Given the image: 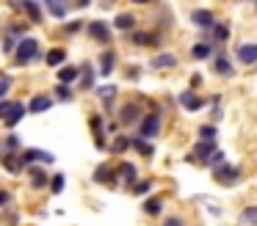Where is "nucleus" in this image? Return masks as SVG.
Returning <instances> with one entry per match:
<instances>
[{"label": "nucleus", "mask_w": 257, "mask_h": 226, "mask_svg": "<svg viewBox=\"0 0 257 226\" xmlns=\"http://www.w3.org/2000/svg\"><path fill=\"white\" fill-rule=\"evenodd\" d=\"M218 17L213 9H191V25L199 28L202 33H210L213 28H216Z\"/></svg>", "instance_id": "obj_13"}, {"label": "nucleus", "mask_w": 257, "mask_h": 226, "mask_svg": "<svg viewBox=\"0 0 257 226\" xmlns=\"http://www.w3.org/2000/svg\"><path fill=\"white\" fill-rule=\"evenodd\" d=\"M127 149H133L130 146V135H116V138H111V154H124Z\"/></svg>", "instance_id": "obj_36"}, {"label": "nucleus", "mask_w": 257, "mask_h": 226, "mask_svg": "<svg viewBox=\"0 0 257 226\" xmlns=\"http://www.w3.org/2000/svg\"><path fill=\"white\" fill-rule=\"evenodd\" d=\"M116 64H119V53L113 47H105L100 53V75L102 77L113 75V72H116Z\"/></svg>", "instance_id": "obj_23"}, {"label": "nucleus", "mask_w": 257, "mask_h": 226, "mask_svg": "<svg viewBox=\"0 0 257 226\" xmlns=\"http://www.w3.org/2000/svg\"><path fill=\"white\" fill-rule=\"evenodd\" d=\"M23 138L17 135V132H6L3 135V141H0V157H6V154H20L23 152Z\"/></svg>", "instance_id": "obj_24"}, {"label": "nucleus", "mask_w": 257, "mask_h": 226, "mask_svg": "<svg viewBox=\"0 0 257 226\" xmlns=\"http://www.w3.org/2000/svg\"><path fill=\"white\" fill-rule=\"evenodd\" d=\"M240 179H243V168L232 163H224L213 171V182L221 187H235V185H240Z\"/></svg>", "instance_id": "obj_5"}, {"label": "nucleus", "mask_w": 257, "mask_h": 226, "mask_svg": "<svg viewBox=\"0 0 257 226\" xmlns=\"http://www.w3.org/2000/svg\"><path fill=\"white\" fill-rule=\"evenodd\" d=\"M91 182L94 185H105V187H119L122 182H119V176H116V165H111V163H100L94 171H91Z\"/></svg>", "instance_id": "obj_10"}, {"label": "nucleus", "mask_w": 257, "mask_h": 226, "mask_svg": "<svg viewBox=\"0 0 257 226\" xmlns=\"http://www.w3.org/2000/svg\"><path fill=\"white\" fill-rule=\"evenodd\" d=\"M53 97H56V102H72V99H75V88L72 86H61V83H58V86L53 88Z\"/></svg>", "instance_id": "obj_37"}, {"label": "nucleus", "mask_w": 257, "mask_h": 226, "mask_svg": "<svg viewBox=\"0 0 257 226\" xmlns=\"http://www.w3.org/2000/svg\"><path fill=\"white\" fill-rule=\"evenodd\" d=\"M163 132V105L161 102H152L150 110H147L144 121L139 124V130H136V135H141L144 141H152L155 143V138Z\"/></svg>", "instance_id": "obj_3"}, {"label": "nucleus", "mask_w": 257, "mask_h": 226, "mask_svg": "<svg viewBox=\"0 0 257 226\" xmlns=\"http://www.w3.org/2000/svg\"><path fill=\"white\" fill-rule=\"evenodd\" d=\"M229 36H232V25H229L227 20H218L216 28H213L210 33H205V42H213L216 47H224V44L229 42Z\"/></svg>", "instance_id": "obj_20"}, {"label": "nucleus", "mask_w": 257, "mask_h": 226, "mask_svg": "<svg viewBox=\"0 0 257 226\" xmlns=\"http://www.w3.org/2000/svg\"><path fill=\"white\" fill-rule=\"evenodd\" d=\"M213 75L224 77V80H232V77L238 75V69H235V64L229 61V55H227V50H224V47L216 50V58H213Z\"/></svg>", "instance_id": "obj_9"}, {"label": "nucleus", "mask_w": 257, "mask_h": 226, "mask_svg": "<svg viewBox=\"0 0 257 226\" xmlns=\"http://www.w3.org/2000/svg\"><path fill=\"white\" fill-rule=\"evenodd\" d=\"M89 6H91L89 0H80V3H75V6H72V9H89Z\"/></svg>", "instance_id": "obj_51"}, {"label": "nucleus", "mask_w": 257, "mask_h": 226, "mask_svg": "<svg viewBox=\"0 0 257 226\" xmlns=\"http://www.w3.org/2000/svg\"><path fill=\"white\" fill-rule=\"evenodd\" d=\"M12 9H17L20 14H25L34 25H42V20H45V6L42 3H34V0H23V3H9Z\"/></svg>", "instance_id": "obj_16"}, {"label": "nucleus", "mask_w": 257, "mask_h": 226, "mask_svg": "<svg viewBox=\"0 0 257 226\" xmlns=\"http://www.w3.org/2000/svg\"><path fill=\"white\" fill-rule=\"evenodd\" d=\"M89 127L94 130V138L97 135H108V121H105V116H102V113H91L89 116Z\"/></svg>", "instance_id": "obj_35"}, {"label": "nucleus", "mask_w": 257, "mask_h": 226, "mask_svg": "<svg viewBox=\"0 0 257 226\" xmlns=\"http://www.w3.org/2000/svg\"><path fill=\"white\" fill-rule=\"evenodd\" d=\"M23 39H28V22H25V20H9V22H3L0 47H3V53H6L9 58L17 53V47L23 44Z\"/></svg>", "instance_id": "obj_1"}, {"label": "nucleus", "mask_w": 257, "mask_h": 226, "mask_svg": "<svg viewBox=\"0 0 257 226\" xmlns=\"http://www.w3.org/2000/svg\"><path fill=\"white\" fill-rule=\"evenodd\" d=\"M254 11H257V3H254Z\"/></svg>", "instance_id": "obj_52"}, {"label": "nucleus", "mask_w": 257, "mask_h": 226, "mask_svg": "<svg viewBox=\"0 0 257 226\" xmlns=\"http://www.w3.org/2000/svg\"><path fill=\"white\" fill-rule=\"evenodd\" d=\"M64 185H67V174H53L50 193H53V196H61V193H64Z\"/></svg>", "instance_id": "obj_41"}, {"label": "nucleus", "mask_w": 257, "mask_h": 226, "mask_svg": "<svg viewBox=\"0 0 257 226\" xmlns=\"http://www.w3.org/2000/svg\"><path fill=\"white\" fill-rule=\"evenodd\" d=\"M80 72H83V75H80L78 91H97L94 83H97V75H100V69H94L89 61H83V64H80Z\"/></svg>", "instance_id": "obj_21"}, {"label": "nucleus", "mask_w": 257, "mask_h": 226, "mask_svg": "<svg viewBox=\"0 0 257 226\" xmlns=\"http://www.w3.org/2000/svg\"><path fill=\"white\" fill-rule=\"evenodd\" d=\"M207 212H210L213 218H218V215H224V207H218V204H207Z\"/></svg>", "instance_id": "obj_47"}, {"label": "nucleus", "mask_w": 257, "mask_h": 226, "mask_svg": "<svg viewBox=\"0 0 257 226\" xmlns=\"http://www.w3.org/2000/svg\"><path fill=\"white\" fill-rule=\"evenodd\" d=\"M86 36H89L94 44H111L113 25H108L105 20H89L86 22Z\"/></svg>", "instance_id": "obj_7"}, {"label": "nucleus", "mask_w": 257, "mask_h": 226, "mask_svg": "<svg viewBox=\"0 0 257 226\" xmlns=\"http://www.w3.org/2000/svg\"><path fill=\"white\" fill-rule=\"evenodd\" d=\"M207 102H210V99L202 97V94L194 91V88H183V91L177 94V105L185 110V113H199V110H205Z\"/></svg>", "instance_id": "obj_6"}, {"label": "nucleus", "mask_w": 257, "mask_h": 226, "mask_svg": "<svg viewBox=\"0 0 257 226\" xmlns=\"http://www.w3.org/2000/svg\"><path fill=\"white\" fill-rule=\"evenodd\" d=\"M218 138V127L213 121H205V124L196 127V141H205V143H216Z\"/></svg>", "instance_id": "obj_31"}, {"label": "nucleus", "mask_w": 257, "mask_h": 226, "mask_svg": "<svg viewBox=\"0 0 257 226\" xmlns=\"http://www.w3.org/2000/svg\"><path fill=\"white\" fill-rule=\"evenodd\" d=\"M196 86H202V75H196V72H194V75H191V88L196 91Z\"/></svg>", "instance_id": "obj_49"}, {"label": "nucleus", "mask_w": 257, "mask_h": 226, "mask_svg": "<svg viewBox=\"0 0 257 226\" xmlns=\"http://www.w3.org/2000/svg\"><path fill=\"white\" fill-rule=\"evenodd\" d=\"M218 119H224V108H221V105H210V121L216 124Z\"/></svg>", "instance_id": "obj_46"}, {"label": "nucleus", "mask_w": 257, "mask_h": 226, "mask_svg": "<svg viewBox=\"0 0 257 226\" xmlns=\"http://www.w3.org/2000/svg\"><path fill=\"white\" fill-rule=\"evenodd\" d=\"M0 163H3V168L9 171L12 176H23V163H20V154H6V157H0Z\"/></svg>", "instance_id": "obj_34"}, {"label": "nucleus", "mask_w": 257, "mask_h": 226, "mask_svg": "<svg viewBox=\"0 0 257 226\" xmlns=\"http://www.w3.org/2000/svg\"><path fill=\"white\" fill-rule=\"evenodd\" d=\"M139 77H141L139 69H130V72H127V80H139Z\"/></svg>", "instance_id": "obj_50"}, {"label": "nucleus", "mask_w": 257, "mask_h": 226, "mask_svg": "<svg viewBox=\"0 0 257 226\" xmlns=\"http://www.w3.org/2000/svg\"><path fill=\"white\" fill-rule=\"evenodd\" d=\"M127 42L133 44V47H141V50H147V47H161L163 44V33H158L155 28L152 31H133L127 36Z\"/></svg>", "instance_id": "obj_12"}, {"label": "nucleus", "mask_w": 257, "mask_h": 226, "mask_svg": "<svg viewBox=\"0 0 257 226\" xmlns=\"http://www.w3.org/2000/svg\"><path fill=\"white\" fill-rule=\"evenodd\" d=\"M45 11L50 17H56V20H67L69 11H72V6H69V3H58V0H45Z\"/></svg>", "instance_id": "obj_30"}, {"label": "nucleus", "mask_w": 257, "mask_h": 226, "mask_svg": "<svg viewBox=\"0 0 257 226\" xmlns=\"http://www.w3.org/2000/svg\"><path fill=\"white\" fill-rule=\"evenodd\" d=\"M25 116H28V102H23V99H14L12 108L6 110V116H0V119H3V127H6L9 132H12L14 127H17L20 121L25 119Z\"/></svg>", "instance_id": "obj_14"}, {"label": "nucleus", "mask_w": 257, "mask_h": 226, "mask_svg": "<svg viewBox=\"0 0 257 226\" xmlns=\"http://www.w3.org/2000/svg\"><path fill=\"white\" fill-rule=\"evenodd\" d=\"M235 61L240 66H257V42H240L235 47Z\"/></svg>", "instance_id": "obj_19"}, {"label": "nucleus", "mask_w": 257, "mask_h": 226, "mask_svg": "<svg viewBox=\"0 0 257 226\" xmlns=\"http://www.w3.org/2000/svg\"><path fill=\"white\" fill-rule=\"evenodd\" d=\"M238 226H257V204H246L238 212Z\"/></svg>", "instance_id": "obj_33"}, {"label": "nucleus", "mask_w": 257, "mask_h": 226, "mask_svg": "<svg viewBox=\"0 0 257 226\" xmlns=\"http://www.w3.org/2000/svg\"><path fill=\"white\" fill-rule=\"evenodd\" d=\"M45 58H47V53H42L39 39L28 36V39H23V44L17 47V53L12 55V66L14 69H25V66H31L34 61H45Z\"/></svg>", "instance_id": "obj_2"}, {"label": "nucleus", "mask_w": 257, "mask_h": 226, "mask_svg": "<svg viewBox=\"0 0 257 226\" xmlns=\"http://www.w3.org/2000/svg\"><path fill=\"white\" fill-rule=\"evenodd\" d=\"M80 75H83V72H80V64L78 66L67 64V66H61V69L56 72V77H58V83H61V86H78Z\"/></svg>", "instance_id": "obj_26"}, {"label": "nucleus", "mask_w": 257, "mask_h": 226, "mask_svg": "<svg viewBox=\"0 0 257 226\" xmlns=\"http://www.w3.org/2000/svg\"><path fill=\"white\" fill-rule=\"evenodd\" d=\"M216 44L213 42H205V39H199V42L191 44V58L194 61H205V58H216Z\"/></svg>", "instance_id": "obj_25"}, {"label": "nucleus", "mask_w": 257, "mask_h": 226, "mask_svg": "<svg viewBox=\"0 0 257 226\" xmlns=\"http://www.w3.org/2000/svg\"><path fill=\"white\" fill-rule=\"evenodd\" d=\"M12 88H14V75L6 69L3 75H0V97L9 99V91H12Z\"/></svg>", "instance_id": "obj_39"}, {"label": "nucleus", "mask_w": 257, "mask_h": 226, "mask_svg": "<svg viewBox=\"0 0 257 226\" xmlns=\"http://www.w3.org/2000/svg\"><path fill=\"white\" fill-rule=\"evenodd\" d=\"M25 179H28V187L31 190H50V182H53V174H47L45 165H34V168L25 171Z\"/></svg>", "instance_id": "obj_15"}, {"label": "nucleus", "mask_w": 257, "mask_h": 226, "mask_svg": "<svg viewBox=\"0 0 257 226\" xmlns=\"http://www.w3.org/2000/svg\"><path fill=\"white\" fill-rule=\"evenodd\" d=\"M56 105V97H53V91H39L34 94V97L28 99V113H47V110Z\"/></svg>", "instance_id": "obj_17"}, {"label": "nucleus", "mask_w": 257, "mask_h": 226, "mask_svg": "<svg viewBox=\"0 0 257 226\" xmlns=\"http://www.w3.org/2000/svg\"><path fill=\"white\" fill-rule=\"evenodd\" d=\"M45 66H53L56 72L61 69V66H67V50H64V47H53V50H47Z\"/></svg>", "instance_id": "obj_29"}, {"label": "nucleus", "mask_w": 257, "mask_h": 226, "mask_svg": "<svg viewBox=\"0 0 257 226\" xmlns=\"http://www.w3.org/2000/svg\"><path fill=\"white\" fill-rule=\"evenodd\" d=\"M141 209H144V215H150V218H158V215L163 212V198L161 196H147L144 204H141Z\"/></svg>", "instance_id": "obj_32"}, {"label": "nucleus", "mask_w": 257, "mask_h": 226, "mask_svg": "<svg viewBox=\"0 0 257 226\" xmlns=\"http://www.w3.org/2000/svg\"><path fill=\"white\" fill-rule=\"evenodd\" d=\"M224 163H227V152H224V149H218V152H216V154H213V157H210V160H207V165H205V168H210V171H216V168H218V165H224Z\"/></svg>", "instance_id": "obj_42"}, {"label": "nucleus", "mask_w": 257, "mask_h": 226, "mask_svg": "<svg viewBox=\"0 0 257 226\" xmlns=\"http://www.w3.org/2000/svg\"><path fill=\"white\" fill-rule=\"evenodd\" d=\"M6 226H20V215H14V212H6Z\"/></svg>", "instance_id": "obj_48"}, {"label": "nucleus", "mask_w": 257, "mask_h": 226, "mask_svg": "<svg viewBox=\"0 0 257 226\" xmlns=\"http://www.w3.org/2000/svg\"><path fill=\"white\" fill-rule=\"evenodd\" d=\"M177 66H180L177 53H158V55H152V61H150L152 72H172V69H177Z\"/></svg>", "instance_id": "obj_18"}, {"label": "nucleus", "mask_w": 257, "mask_h": 226, "mask_svg": "<svg viewBox=\"0 0 257 226\" xmlns=\"http://www.w3.org/2000/svg\"><path fill=\"white\" fill-rule=\"evenodd\" d=\"M152 22H155V31L158 33H166L169 28L174 25V17H172V11H169L166 6H161V9L155 11V17H152Z\"/></svg>", "instance_id": "obj_28"}, {"label": "nucleus", "mask_w": 257, "mask_h": 226, "mask_svg": "<svg viewBox=\"0 0 257 226\" xmlns=\"http://www.w3.org/2000/svg\"><path fill=\"white\" fill-rule=\"evenodd\" d=\"M130 146H133L144 160H152V157H155V143H152V141H144V138L136 135V132H130Z\"/></svg>", "instance_id": "obj_27"}, {"label": "nucleus", "mask_w": 257, "mask_h": 226, "mask_svg": "<svg viewBox=\"0 0 257 226\" xmlns=\"http://www.w3.org/2000/svg\"><path fill=\"white\" fill-rule=\"evenodd\" d=\"M116 176H119V182H122V185L127 187V190H133V187L141 182V171H139V165L130 163V160H119V163H116Z\"/></svg>", "instance_id": "obj_8"}, {"label": "nucleus", "mask_w": 257, "mask_h": 226, "mask_svg": "<svg viewBox=\"0 0 257 226\" xmlns=\"http://www.w3.org/2000/svg\"><path fill=\"white\" fill-rule=\"evenodd\" d=\"M12 204H14V193L9 190V187H3V190H0V212L6 215L9 209H12Z\"/></svg>", "instance_id": "obj_40"}, {"label": "nucleus", "mask_w": 257, "mask_h": 226, "mask_svg": "<svg viewBox=\"0 0 257 226\" xmlns=\"http://www.w3.org/2000/svg\"><path fill=\"white\" fill-rule=\"evenodd\" d=\"M111 25H113V31H122V33H127V36L133 31H139V28H136V25H139V20H136L133 11H119V14L113 17Z\"/></svg>", "instance_id": "obj_22"}, {"label": "nucleus", "mask_w": 257, "mask_h": 226, "mask_svg": "<svg viewBox=\"0 0 257 226\" xmlns=\"http://www.w3.org/2000/svg\"><path fill=\"white\" fill-rule=\"evenodd\" d=\"M152 187H155V179H141V182H139V185H136L130 193H133V196H147V193H150Z\"/></svg>", "instance_id": "obj_43"}, {"label": "nucleus", "mask_w": 257, "mask_h": 226, "mask_svg": "<svg viewBox=\"0 0 257 226\" xmlns=\"http://www.w3.org/2000/svg\"><path fill=\"white\" fill-rule=\"evenodd\" d=\"M97 97L100 99H111V97H116V86L113 83H105V86H97Z\"/></svg>", "instance_id": "obj_44"}, {"label": "nucleus", "mask_w": 257, "mask_h": 226, "mask_svg": "<svg viewBox=\"0 0 257 226\" xmlns=\"http://www.w3.org/2000/svg\"><path fill=\"white\" fill-rule=\"evenodd\" d=\"M216 143H205V141H196L191 146V152L185 154V163H194V165H207V160L216 154Z\"/></svg>", "instance_id": "obj_11"}, {"label": "nucleus", "mask_w": 257, "mask_h": 226, "mask_svg": "<svg viewBox=\"0 0 257 226\" xmlns=\"http://www.w3.org/2000/svg\"><path fill=\"white\" fill-rule=\"evenodd\" d=\"M161 226H188V220H185V215H166Z\"/></svg>", "instance_id": "obj_45"}, {"label": "nucleus", "mask_w": 257, "mask_h": 226, "mask_svg": "<svg viewBox=\"0 0 257 226\" xmlns=\"http://www.w3.org/2000/svg\"><path fill=\"white\" fill-rule=\"evenodd\" d=\"M61 33H64V36H75V33H86V20H72V22H64Z\"/></svg>", "instance_id": "obj_38"}, {"label": "nucleus", "mask_w": 257, "mask_h": 226, "mask_svg": "<svg viewBox=\"0 0 257 226\" xmlns=\"http://www.w3.org/2000/svg\"><path fill=\"white\" fill-rule=\"evenodd\" d=\"M147 110H144V102L141 99H124L119 105V113H116V121L122 124V130H139V124L144 121Z\"/></svg>", "instance_id": "obj_4"}]
</instances>
